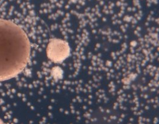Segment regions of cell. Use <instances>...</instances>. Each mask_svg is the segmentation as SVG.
<instances>
[{"mask_svg": "<svg viewBox=\"0 0 159 124\" xmlns=\"http://www.w3.org/2000/svg\"><path fill=\"white\" fill-rule=\"evenodd\" d=\"M29 52L25 32L14 23L0 19V81L11 79L22 71Z\"/></svg>", "mask_w": 159, "mask_h": 124, "instance_id": "1", "label": "cell"}, {"mask_svg": "<svg viewBox=\"0 0 159 124\" xmlns=\"http://www.w3.org/2000/svg\"><path fill=\"white\" fill-rule=\"evenodd\" d=\"M0 123H3V122L0 119Z\"/></svg>", "mask_w": 159, "mask_h": 124, "instance_id": "2", "label": "cell"}]
</instances>
